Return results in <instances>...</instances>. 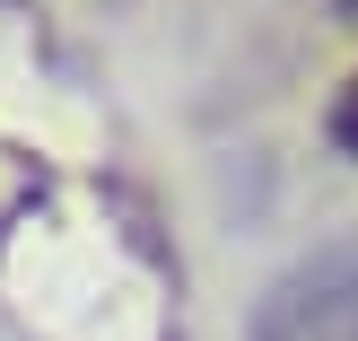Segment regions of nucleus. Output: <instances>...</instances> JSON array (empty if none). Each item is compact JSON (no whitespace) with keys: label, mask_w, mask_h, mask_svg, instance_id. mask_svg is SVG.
<instances>
[{"label":"nucleus","mask_w":358,"mask_h":341,"mask_svg":"<svg viewBox=\"0 0 358 341\" xmlns=\"http://www.w3.org/2000/svg\"><path fill=\"white\" fill-rule=\"evenodd\" d=\"M245 341H358V228L315 245L262 289Z\"/></svg>","instance_id":"obj_1"},{"label":"nucleus","mask_w":358,"mask_h":341,"mask_svg":"<svg viewBox=\"0 0 358 341\" xmlns=\"http://www.w3.org/2000/svg\"><path fill=\"white\" fill-rule=\"evenodd\" d=\"M332 149L358 158V70H350V88H341V97H332Z\"/></svg>","instance_id":"obj_2"},{"label":"nucleus","mask_w":358,"mask_h":341,"mask_svg":"<svg viewBox=\"0 0 358 341\" xmlns=\"http://www.w3.org/2000/svg\"><path fill=\"white\" fill-rule=\"evenodd\" d=\"M332 9H341V18H358V0H332Z\"/></svg>","instance_id":"obj_3"}]
</instances>
